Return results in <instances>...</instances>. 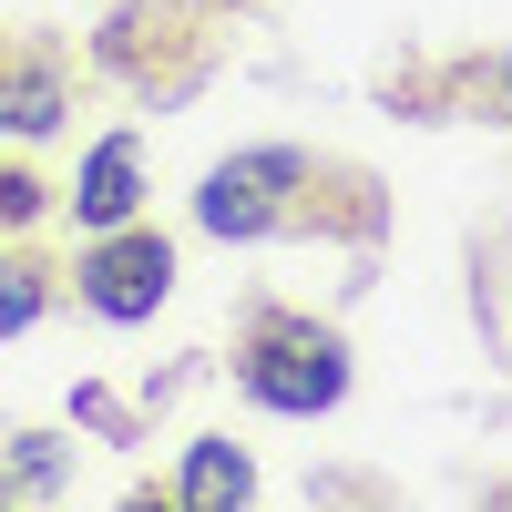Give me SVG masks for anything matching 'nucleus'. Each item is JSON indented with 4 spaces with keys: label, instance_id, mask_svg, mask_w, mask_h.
Returning <instances> with one entry per match:
<instances>
[{
    "label": "nucleus",
    "instance_id": "1",
    "mask_svg": "<svg viewBox=\"0 0 512 512\" xmlns=\"http://www.w3.org/2000/svg\"><path fill=\"white\" fill-rule=\"evenodd\" d=\"M338 390H349V349L328 328H308V318L256 328V349H246V400L256 410H328Z\"/></svg>",
    "mask_w": 512,
    "mask_h": 512
},
{
    "label": "nucleus",
    "instance_id": "2",
    "mask_svg": "<svg viewBox=\"0 0 512 512\" xmlns=\"http://www.w3.org/2000/svg\"><path fill=\"white\" fill-rule=\"evenodd\" d=\"M164 287H175V246L154 226H103V246L82 256V297H93L103 318H154Z\"/></svg>",
    "mask_w": 512,
    "mask_h": 512
},
{
    "label": "nucleus",
    "instance_id": "4",
    "mask_svg": "<svg viewBox=\"0 0 512 512\" xmlns=\"http://www.w3.org/2000/svg\"><path fill=\"white\" fill-rule=\"evenodd\" d=\"M134 205H144V154H134V134H103L82 185H72V216L82 226H134Z\"/></svg>",
    "mask_w": 512,
    "mask_h": 512
},
{
    "label": "nucleus",
    "instance_id": "7",
    "mask_svg": "<svg viewBox=\"0 0 512 512\" xmlns=\"http://www.w3.org/2000/svg\"><path fill=\"white\" fill-rule=\"evenodd\" d=\"M31 318H41V267L11 256V267H0V328H31Z\"/></svg>",
    "mask_w": 512,
    "mask_h": 512
},
{
    "label": "nucleus",
    "instance_id": "9",
    "mask_svg": "<svg viewBox=\"0 0 512 512\" xmlns=\"http://www.w3.org/2000/svg\"><path fill=\"white\" fill-rule=\"evenodd\" d=\"M482 93H492V103L512 113V62H492V72H482Z\"/></svg>",
    "mask_w": 512,
    "mask_h": 512
},
{
    "label": "nucleus",
    "instance_id": "5",
    "mask_svg": "<svg viewBox=\"0 0 512 512\" xmlns=\"http://www.w3.org/2000/svg\"><path fill=\"white\" fill-rule=\"evenodd\" d=\"M246 492H256V472H246L236 441H195V451H185V482H175L185 512H226V502H246Z\"/></svg>",
    "mask_w": 512,
    "mask_h": 512
},
{
    "label": "nucleus",
    "instance_id": "8",
    "mask_svg": "<svg viewBox=\"0 0 512 512\" xmlns=\"http://www.w3.org/2000/svg\"><path fill=\"white\" fill-rule=\"evenodd\" d=\"M21 216H41V185L31 175H0V226H21Z\"/></svg>",
    "mask_w": 512,
    "mask_h": 512
},
{
    "label": "nucleus",
    "instance_id": "3",
    "mask_svg": "<svg viewBox=\"0 0 512 512\" xmlns=\"http://www.w3.org/2000/svg\"><path fill=\"white\" fill-rule=\"evenodd\" d=\"M287 185H308V164H297V154H277V144H267V154H236V164H216V175H205L195 216L216 226V236H267Z\"/></svg>",
    "mask_w": 512,
    "mask_h": 512
},
{
    "label": "nucleus",
    "instance_id": "6",
    "mask_svg": "<svg viewBox=\"0 0 512 512\" xmlns=\"http://www.w3.org/2000/svg\"><path fill=\"white\" fill-rule=\"evenodd\" d=\"M52 113H62V82L21 62V72H0V134H52Z\"/></svg>",
    "mask_w": 512,
    "mask_h": 512
}]
</instances>
